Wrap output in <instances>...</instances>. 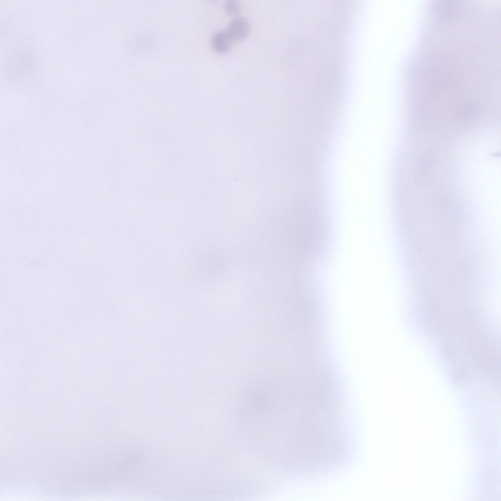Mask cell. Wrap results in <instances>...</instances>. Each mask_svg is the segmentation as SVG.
Returning a JSON list of instances; mask_svg holds the SVG:
<instances>
[{
    "instance_id": "1",
    "label": "cell",
    "mask_w": 501,
    "mask_h": 501,
    "mask_svg": "<svg viewBox=\"0 0 501 501\" xmlns=\"http://www.w3.org/2000/svg\"><path fill=\"white\" fill-rule=\"evenodd\" d=\"M36 64L34 53L26 48L15 50L8 59L6 65L7 74L12 79L24 78L33 70Z\"/></svg>"
},
{
    "instance_id": "2",
    "label": "cell",
    "mask_w": 501,
    "mask_h": 501,
    "mask_svg": "<svg viewBox=\"0 0 501 501\" xmlns=\"http://www.w3.org/2000/svg\"><path fill=\"white\" fill-rule=\"evenodd\" d=\"M250 27L249 23L245 17L238 16L230 21L227 30L233 39L241 40L247 36Z\"/></svg>"
},
{
    "instance_id": "3",
    "label": "cell",
    "mask_w": 501,
    "mask_h": 501,
    "mask_svg": "<svg viewBox=\"0 0 501 501\" xmlns=\"http://www.w3.org/2000/svg\"><path fill=\"white\" fill-rule=\"evenodd\" d=\"M232 41L233 39L227 30L217 31L211 38L213 47L219 52H224L229 50L232 46Z\"/></svg>"
},
{
    "instance_id": "4",
    "label": "cell",
    "mask_w": 501,
    "mask_h": 501,
    "mask_svg": "<svg viewBox=\"0 0 501 501\" xmlns=\"http://www.w3.org/2000/svg\"><path fill=\"white\" fill-rule=\"evenodd\" d=\"M224 6L226 11L230 14L238 13L241 8V3L237 0H226Z\"/></svg>"
}]
</instances>
